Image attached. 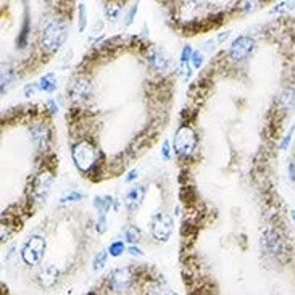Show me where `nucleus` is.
Instances as JSON below:
<instances>
[{"mask_svg":"<svg viewBox=\"0 0 295 295\" xmlns=\"http://www.w3.org/2000/svg\"><path fill=\"white\" fill-rule=\"evenodd\" d=\"M68 38V28L62 20H52L40 34V44L47 52H56Z\"/></svg>","mask_w":295,"mask_h":295,"instance_id":"nucleus-1","label":"nucleus"},{"mask_svg":"<svg viewBox=\"0 0 295 295\" xmlns=\"http://www.w3.org/2000/svg\"><path fill=\"white\" fill-rule=\"evenodd\" d=\"M73 160L79 171L88 172L97 163V148L88 140L79 142L73 147Z\"/></svg>","mask_w":295,"mask_h":295,"instance_id":"nucleus-2","label":"nucleus"},{"mask_svg":"<svg viewBox=\"0 0 295 295\" xmlns=\"http://www.w3.org/2000/svg\"><path fill=\"white\" fill-rule=\"evenodd\" d=\"M196 144H197V136L196 131L190 126H181L174 134V140H172V147H174V152L187 158L194 150H196Z\"/></svg>","mask_w":295,"mask_h":295,"instance_id":"nucleus-3","label":"nucleus"},{"mask_svg":"<svg viewBox=\"0 0 295 295\" xmlns=\"http://www.w3.org/2000/svg\"><path fill=\"white\" fill-rule=\"evenodd\" d=\"M44 254H46V239L42 236L36 234L26 240L23 250H21V258H23V262L26 264L34 266L40 263V260L44 258Z\"/></svg>","mask_w":295,"mask_h":295,"instance_id":"nucleus-4","label":"nucleus"},{"mask_svg":"<svg viewBox=\"0 0 295 295\" xmlns=\"http://www.w3.org/2000/svg\"><path fill=\"white\" fill-rule=\"evenodd\" d=\"M152 234L156 240L166 242L172 234V218L164 212H156L152 216Z\"/></svg>","mask_w":295,"mask_h":295,"instance_id":"nucleus-5","label":"nucleus"},{"mask_svg":"<svg viewBox=\"0 0 295 295\" xmlns=\"http://www.w3.org/2000/svg\"><path fill=\"white\" fill-rule=\"evenodd\" d=\"M52 182H54V176H52V172H48V171H42L36 176L32 187H31V196L36 202H44L47 198Z\"/></svg>","mask_w":295,"mask_h":295,"instance_id":"nucleus-6","label":"nucleus"},{"mask_svg":"<svg viewBox=\"0 0 295 295\" xmlns=\"http://www.w3.org/2000/svg\"><path fill=\"white\" fill-rule=\"evenodd\" d=\"M262 248L264 254L270 255H278L282 252L284 244H282V237L276 231V229H266L262 236Z\"/></svg>","mask_w":295,"mask_h":295,"instance_id":"nucleus-7","label":"nucleus"},{"mask_svg":"<svg viewBox=\"0 0 295 295\" xmlns=\"http://www.w3.org/2000/svg\"><path fill=\"white\" fill-rule=\"evenodd\" d=\"M254 48V39L248 36H239L229 48V55L232 60H244Z\"/></svg>","mask_w":295,"mask_h":295,"instance_id":"nucleus-8","label":"nucleus"},{"mask_svg":"<svg viewBox=\"0 0 295 295\" xmlns=\"http://www.w3.org/2000/svg\"><path fill=\"white\" fill-rule=\"evenodd\" d=\"M68 90L74 102H82L90 96V82L86 78H76L68 86Z\"/></svg>","mask_w":295,"mask_h":295,"instance_id":"nucleus-9","label":"nucleus"},{"mask_svg":"<svg viewBox=\"0 0 295 295\" xmlns=\"http://www.w3.org/2000/svg\"><path fill=\"white\" fill-rule=\"evenodd\" d=\"M110 284L116 290H126L132 284V272L129 268H118L112 272Z\"/></svg>","mask_w":295,"mask_h":295,"instance_id":"nucleus-10","label":"nucleus"},{"mask_svg":"<svg viewBox=\"0 0 295 295\" xmlns=\"http://www.w3.org/2000/svg\"><path fill=\"white\" fill-rule=\"evenodd\" d=\"M147 63H148L152 68L163 71V70L168 68L170 60H168V55L164 54L162 48L152 47V48H150L148 52H147Z\"/></svg>","mask_w":295,"mask_h":295,"instance_id":"nucleus-11","label":"nucleus"},{"mask_svg":"<svg viewBox=\"0 0 295 295\" xmlns=\"http://www.w3.org/2000/svg\"><path fill=\"white\" fill-rule=\"evenodd\" d=\"M31 139L39 148H46L48 144V139H50V132H48L47 126L46 124H34L31 128Z\"/></svg>","mask_w":295,"mask_h":295,"instance_id":"nucleus-12","label":"nucleus"},{"mask_svg":"<svg viewBox=\"0 0 295 295\" xmlns=\"http://www.w3.org/2000/svg\"><path fill=\"white\" fill-rule=\"evenodd\" d=\"M144 194H146V187L144 186H134L132 189H129V192L126 194L124 197V202L128 210H134V208H138L144 198Z\"/></svg>","mask_w":295,"mask_h":295,"instance_id":"nucleus-13","label":"nucleus"},{"mask_svg":"<svg viewBox=\"0 0 295 295\" xmlns=\"http://www.w3.org/2000/svg\"><path fill=\"white\" fill-rule=\"evenodd\" d=\"M58 279V268L55 264H47L44 270L39 272V284L42 287H52Z\"/></svg>","mask_w":295,"mask_h":295,"instance_id":"nucleus-14","label":"nucleus"},{"mask_svg":"<svg viewBox=\"0 0 295 295\" xmlns=\"http://www.w3.org/2000/svg\"><path fill=\"white\" fill-rule=\"evenodd\" d=\"M94 206L98 212V216H105L113 206V197L110 196H97L94 198Z\"/></svg>","mask_w":295,"mask_h":295,"instance_id":"nucleus-15","label":"nucleus"},{"mask_svg":"<svg viewBox=\"0 0 295 295\" xmlns=\"http://www.w3.org/2000/svg\"><path fill=\"white\" fill-rule=\"evenodd\" d=\"M30 31H31V18L28 16V10L24 12V20H23V26H21V32L16 39V47L18 48H24L28 46V38H30Z\"/></svg>","mask_w":295,"mask_h":295,"instance_id":"nucleus-16","label":"nucleus"},{"mask_svg":"<svg viewBox=\"0 0 295 295\" xmlns=\"http://www.w3.org/2000/svg\"><path fill=\"white\" fill-rule=\"evenodd\" d=\"M280 104L286 110H294L295 108V89L294 88H287L282 96H280Z\"/></svg>","mask_w":295,"mask_h":295,"instance_id":"nucleus-17","label":"nucleus"},{"mask_svg":"<svg viewBox=\"0 0 295 295\" xmlns=\"http://www.w3.org/2000/svg\"><path fill=\"white\" fill-rule=\"evenodd\" d=\"M121 8H123V5L118 4V2H112V4H106L105 5V16L106 20H110L112 23L113 21H116L121 15Z\"/></svg>","mask_w":295,"mask_h":295,"instance_id":"nucleus-18","label":"nucleus"},{"mask_svg":"<svg viewBox=\"0 0 295 295\" xmlns=\"http://www.w3.org/2000/svg\"><path fill=\"white\" fill-rule=\"evenodd\" d=\"M39 89L44 90V92H54L56 89V81H55V76L54 73H48L46 76L40 78L39 81Z\"/></svg>","mask_w":295,"mask_h":295,"instance_id":"nucleus-19","label":"nucleus"},{"mask_svg":"<svg viewBox=\"0 0 295 295\" xmlns=\"http://www.w3.org/2000/svg\"><path fill=\"white\" fill-rule=\"evenodd\" d=\"M106 256H108V252L106 250H102V252H98V254L96 255V258H94V264H92V268L96 270V271H100L105 266L106 263Z\"/></svg>","mask_w":295,"mask_h":295,"instance_id":"nucleus-20","label":"nucleus"},{"mask_svg":"<svg viewBox=\"0 0 295 295\" xmlns=\"http://www.w3.org/2000/svg\"><path fill=\"white\" fill-rule=\"evenodd\" d=\"M139 237H140V231H139V228H136V226H128L124 229V239L128 242H136V240H139Z\"/></svg>","mask_w":295,"mask_h":295,"instance_id":"nucleus-21","label":"nucleus"},{"mask_svg":"<svg viewBox=\"0 0 295 295\" xmlns=\"http://www.w3.org/2000/svg\"><path fill=\"white\" fill-rule=\"evenodd\" d=\"M78 12H79V31L82 32L86 30V26H88V8H86L84 4H79Z\"/></svg>","mask_w":295,"mask_h":295,"instance_id":"nucleus-22","label":"nucleus"},{"mask_svg":"<svg viewBox=\"0 0 295 295\" xmlns=\"http://www.w3.org/2000/svg\"><path fill=\"white\" fill-rule=\"evenodd\" d=\"M82 198V194L81 192H76V190H71L63 194L62 198H60V204H68V202H79V200Z\"/></svg>","mask_w":295,"mask_h":295,"instance_id":"nucleus-23","label":"nucleus"},{"mask_svg":"<svg viewBox=\"0 0 295 295\" xmlns=\"http://www.w3.org/2000/svg\"><path fill=\"white\" fill-rule=\"evenodd\" d=\"M126 250V247H124V242H121V240H116V242H113L112 246L108 247V254L112 255V256H120L123 252Z\"/></svg>","mask_w":295,"mask_h":295,"instance_id":"nucleus-24","label":"nucleus"},{"mask_svg":"<svg viewBox=\"0 0 295 295\" xmlns=\"http://www.w3.org/2000/svg\"><path fill=\"white\" fill-rule=\"evenodd\" d=\"M147 295H171V292L164 290L163 287L158 286V284H152V286H148Z\"/></svg>","mask_w":295,"mask_h":295,"instance_id":"nucleus-25","label":"nucleus"},{"mask_svg":"<svg viewBox=\"0 0 295 295\" xmlns=\"http://www.w3.org/2000/svg\"><path fill=\"white\" fill-rule=\"evenodd\" d=\"M190 63H192L194 68H200V66H202V63H204V54L198 52V50H196V52L192 54Z\"/></svg>","mask_w":295,"mask_h":295,"instance_id":"nucleus-26","label":"nucleus"},{"mask_svg":"<svg viewBox=\"0 0 295 295\" xmlns=\"http://www.w3.org/2000/svg\"><path fill=\"white\" fill-rule=\"evenodd\" d=\"M12 79H13V76H12V70H8V68H4V71H2V92L5 90L6 86L10 84Z\"/></svg>","mask_w":295,"mask_h":295,"instance_id":"nucleus-27","label":"nucleus"},{"mask_svg":"<svg viewBox=\"0 0 295 295\" xmlns=\"http://www.w3.org/2000/svg\"><path fill=\"white\" fill-rule=\"evenodd\" d=\"M192 48L190 46H184L182 47V52H181V63H189L192 58Z\"/></svg>","mask_w":295,"mask_h":295,"instance_id":"nucleus-28","label":"nucleus"},{"mask_svg":"<svg viewBox=\"0 0 295 295\" xmlns=\"http://www.w3.org/2000/svg\"><path fill=\"white\" fill-rule=\"evenodd\" d=\"M294 4H289V2H280V4H278L276 6H272L271 8V13H279V12H284V10H290V8H294Z\"/></svg>","mask_w":295,"mask_h":295,"instance_id":"nucleus-29","label":"nucleus"},{"mask_svg":"<svg viewBox=\"0 0 295 295\" xmlns=\"http://www.w3.org/2000/svg\"><path fill=\"white\" fill-rule=\"evenodd\" d=\"M294 131H295V124L290 128V131L284 136L282 142H280V148H282V150H287V147H289V144H290V140H292V136H294Z\"/></svg>","mask_w":295,"mask_h":295,"instance_id":"nucleus-30","label":"nucleus"},{"mask_svg":"<svg viewBox=\"0 0 295 295\" xmlns=\"http://www.w3.org/2000/svg\"><path fill=\"white\" fill-rule=\"evenodd\" d=\"M96 229L98 234H104L106 231V218L105 216H98L97 220V224H96Z\"/></svg>","mask_w":295,"mask_h":295,"instance_id":"nucleus-31","label":"nucleus"},{"mask_svg":"<svg viewBox=\"0 0 295 295\" xmlns=\"http://www.w3.org/2000/svg\"><path fill=\"white\" fill-rule=\"evenodd\" d=\"M136 12H138V5H132L131 8H129L128 15H126V20H124V26H129L132 23V20L136 16Z\"/></svg>","mask_w":295,"mask_h":295,"instance_id":"nucleus-32","label":"nucleus"},{"mask_svg":"<svg viewBox=\"0 0 295 295\" xmlns=\"http://www.w3.org/2000/svg\"><path fill=\"white\" fill-rule=\"evenodd\" d=\"M170 140H164L163 142V146H162V156H163V160H170L171 158V154H170Z\"/></svg>","mask_w":295,"mask_h":295,"instance_id":"nucleus-33","label":"nucleus"},{"mask_svg":"<svg viewBox=\"0 0 295 295\" xmlns=\"http://www.w3.org/2000/svg\"><path fill=\"white\" fill-rule=\"evenodd\" d=\"M39 89V84H36V82H32V84H28L26 88H24V96L26 97H31V96H34V92Z\"/></svg>","mask_w":295,"mask_h":295,"instance_id":"nucleus-34","label":"nucleus"},{"mask_svg":"<svg viewBox=\"0 0 295 295\" xmlns=\"http://www.w3.org/2000/svg\"><path fill=\"white\" fill-rule=\"evenodd\" d=\"M256 6H258V2H242V4H240V8H242V10H246V12L255 10Z\"/></svg>","mask_w":295,"mask_h":295,"instance_id":"nucleus-35","label":"nucleus"},{"mask_svg":"<svg viewBox=\"0 0 295 295\" xmlns=\"http://www.w3.org/2000/svg\"><path fill=\"white\" fill-rule=\"evenodd\" d=\"M128 254L132 255V256H140L142 252H140L138 247H136V246H131V247H128Z\"/></svg>","mask_w":295,"mask_h":295,"instance_id":"nucleus-36","label":"nucleus"},{"mask_svg":"<svg viewBox=\"0 0 295 295\" xmlns=\"http://www.w3.org/2000/svg\"><path fill=\"white\" fill-rule=\"evenodd\" d=\"M289 176L292 181H295V162L294 160L289 162Z\"/></svg>","mask_w":295,"mask_h":295,"instance_id":"nucleus-37","label":"nucleus"},{"mask_svg":"<svg viewBox=\"0 0 295 295\" xmlns=\"http://www.w3.org/2000/svg\"><path fill=\"white\" fill-rule=\"evenodd\" d=\"M136 178H138V170H131V171H129V174L126 176V181L131 182L132 179H136Z\"/></svg>","mask_w":295,"mask_h":295,"instance_id":"nucleus-38","label":"nucleus"},{"mask_svg":"<svg viewBox=\"0 0 295 295\" xmlns=\"http://www.w3.org/2000/svg\"><path fill=\"white\" fill-rule=\"evenodd\" d=\"M229 34H231V31H226V32H221V34L218 36V40H220V42H222V40H226V39L229 38Z\"/></svg>","mask_w":295,"mask_h":295,"instance_id":"nucleus-39","label":"nucleus"},{"mask_svg":"<svg viewBox=\"0 0 295 295\" xmlns=\"http://www.w3.org/2000/svg\"><path fill=\"white\" fill-rule=\"evenodd\" d=\"M48 106H50V112H52V113H56V110H58V108H56V105H55L54 100H48Z\"/></svg>","mask_w":295,"mask_h":295,"instance_id":"nucleus-40","label":"nucleus"},{"mask_svg":"<svg viewBox=\"0 0 295 295\" xmlns=\"http://www.w3.org/2000/svg\"><path fill=\"white\" fill-rule=\"evenodd\" d=\"M171 295H178V294L176 292H171Z\"/></svg>","mask_w":295,"mask_h":295,"instance_id":"nucleus-41","label":"nucleus"},{"mask_svg":"<svg viewBox=\"0 0 295 295\" xmlns=\"http://www.w3.org/2000/svg\"><path fill=\"white\" fill-rule=\"evenodd\" d=\"M294 220H295V212H294Z\"/></svg>","mask_w":295,"mask_h":295,"instance_id":"nucleus-42","label":"nucleus"}]
</instances>
